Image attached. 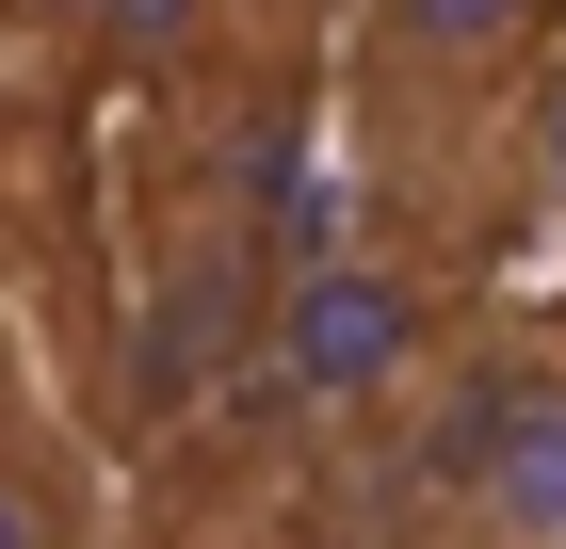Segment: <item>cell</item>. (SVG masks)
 Instances as JSON below:
<instances>
[{"label":"cell","instance_id":"cell-1","mask_svg":"<svg viewBox=\"0 0 566 549\" xmlns=\"http://www.w3.org/2000/svg\"><path fill=\"white\" fill-rule=\"evenodd\" d=\"M566 49V0H356L324 49V146L373 243L470 275L502 211H534V82Z\"/></svg>","mask_w":566,"mask_h":549},{"label":"cell","instance_id":"cell-3","mask_svg":"<svg viewBox=\"0 0 566 549\" xmlns=\"http://www.w3.org/2000/svg\"><path fill=\"white\" fill-rule=\"evenodd\" d=\"M373 549H566V339L485 324L373 485Z\"/></svg>","mask_w":566,"mask_h":549},{"label":"cell","instance_id":"cell-4","mask_svg":"<svg viewBox=\"0 0 566 549\" xmlns=\"http://www.w3.org/2000/svg\"><path fill=\"white\" fill-rule=\"evenodd\" d=\"M0 549H97L82 468L49 453V436H17V421H0Z\"/></svg>","mask_w":566,"mask_h":549},{"label":"cell","instance_id":"cell-2","mask_svg":"<svg viewBox=\"0 0 566 549\" xmlns=\"http://www.w3.org/2000/svg\"><path fill=\"white\" fill-rule=\"evenodd\" d=\"M502 324V307L470 292V275H437V258H405V243H307L292 258V292H275V324H260V421L292 436L307 468H340L356 502L389 485V453L421 436V404L453 372H470V339Z\"/></svg>","mask_w":566,"mask_h":549},{"label":"cell","instance_id":"cell-5","mask_svg":"<svg viewBox=\"0 0 566 549\" xmlns=\"http://www.w3.org/2000/svg\"><path fill=\"white\" fill-rule=\"evenodd\" d=\"M340 33H356V0H260V49H275V65H324Z\"/></svg>","mask_w":566,"mask_h":549}]
</instances>
